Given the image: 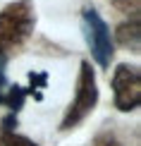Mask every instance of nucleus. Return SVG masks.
Masks as SVG:
<instances>
[{
	"label": "nucleus",
	"mask_w": 141,
	"mask_h": 146,
	"mask_svg": "<svg viewBox=\"0 0 141 146\" xmlns=\"http://www.w3.org/2000/svg\"><path fill=\"white\" fill-rule=\"evenodd\" d=\"M34 5L31 0H17L0 12V53L7 55L19 48L34 31Z\"/></svg>",
	"instance_id": "1"
},
{
	"label": "nucleus",
	"mask_w": 141,
	"mask_h": 146,
	"mask_svg": "<svg viewBox=\"0 0 141 146\" xmlns=\"http://www.w3.org/2000/svg\"><path fill=\"white\" fill-rule=\"evenodd\" d=\"M98 103V86H96V74L91 70V62L84 60L81 67H79V82H77V96L72 101V106L67 108L62 125L60 129H72L74 125H79L86 115L96 108Z\"/></svg>",
	"instance_id": "2"
},
{
	"label": "nucleus",
	"mask_w": 141,
	"mask_h": 146,
	"mask_svg": "<svg viewBox=\"0 0 141 146\" xmlns=\"http://www.w3.org/2000/svg\"><path fill=\"white\" fill-rule=\"evenodd\" d=\"M115 106L129 113L141 103V72L136 65H117L113 74Z\"/></svg>",
	"instance_id": "3"
},
{
	"label": "nucleus",
	"mask_w": 141,
	"mask_h": 146,
	"mask_svg": "<svg viewBox=\"0 0 141 146\" xmlns=\"http://www.w3.org/2000/svg\"><path fill=\"white\" fill-rule=\"evenodd\" d=\"M84 31H86V41L91 46L96 62L101 67H108L113 60V38H110L108 24L96 10H84Z\"/></svg>",
	"instance_id": "4"
},
{
	"label": "nucleus",
	"mask_w": 141,
	"mask_h": 146,
	"mask_svg": "<svg viewBox=\"0 0 141 146\" xmlns=\"http://www.w3.org/2000/svg\"><path fill=\"white\" fill-rule=\"evenodd\" d=\"M139 38H141V31H139V19L136 17L124 22V24H120L117 31H115V41L124 48H132L134 53L139 50Z\"/></svg>",
	"instance_id": "5"
},
{
	"label": "nucleus",
	"mask_w": 141,
	"mask_h": 146,
	"mask_svg": "<svg viewBox=\"0 0 141 146\" xmlns=\"http://www.w3.org/2000/svg\"><path fill=\"white\" fill-rule=\"evenodd\" d=\"M24 96H26V89H22V86H10L7 91H5V96H3V103H7L12 110H19L22 103H24Z\"/></svg>",
	"instance_id": "6"
},
{
	"label": "nucleus",
	"mask_w": 141,
	"mask_h": 146,
	"mask_svg": "<svg viewBox=\"0 0 141 146\" xmlns=\"http://www.w3.org/2000/svg\"><path fill=\"white\" fill-rule=\"evenodd\" d=\"M0 146H38V144L22 134H15V132H3L0 134Z\"/></svg>",
	"instance_id": "7"
},
{
	"label": "nucleus",
	"mask_w": 141,
	"mask_h": 146,
	"mask_svg": "<svg viewBox=\"0 0 141 146\" xmlns=\"http://www.w3.org/2000/svg\"><path fill=\"white\" fill-rule=\"evenodd\" d=\"M113 5H115L120 12H127V15L139 10V0H113Z\"/></svg>",
	"instance_id": "8"
},
{
	"label": "nucleus",
	"mask_w": 141,
	"mask_h": 146,
	"mask_svg": "<svg viewBox=\"0 0 141 146\" xmlns=\"http://www.w3.org/2000/svg\"><path fill=\"white\" fill-rule=\"evenodd\" d=\"M5 60H7V55L5 53H0V103H3V96H5V86H7V82H5Z\"/></svg>",
	"instance_id": "9"
},
{
	"label": "nucleus",
	"mask_w": 141,
	"mask_h": 146,
	"mask_svg": "<svg viewBox=\"0 0 141 146\" xmlns=\"http://www.w3.org/2000/svg\"><path fill=\"white\" fill-rule=\"evenodd\" d=\"M93 146H120V141L115 137H110V134H101V137H96Z\"/></svg>",
	"instance_id": "10"
}]
</instances>
